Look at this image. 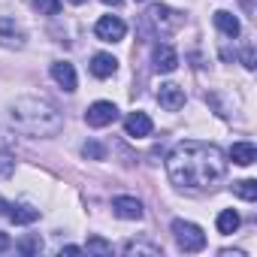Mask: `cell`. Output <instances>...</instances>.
<instances>
[{"label": "cell", "instance_id": "obj_1", "mask_svg": "<svg viewBox=\"0 0 257 257\" xmlns=\"http://www.w3.org/2000/svg\"><path fill=\"white\" fill-rule=\"evenodd\" d=\"M167 173H170V182L182 191H209L224 179L227 161L218 146L200 143V140H185L170 152Z\"/></svg>", "mask_w": 257, "mask_h": 257}, {"label": "cell", "instance_id": "obj_2", "mask_svg": "<svg viewBox=\"0 0 257 257\" xmlns=\"http://www.w3.org/2000/svg\"><path fill=\"white\" fill-rule=\"evenodd\" d=\"M10 118H13V124L19 127V131L28 134V137H55V134H61V127H64V115L49 100H40V97L16 100L13 109H10Z\"/></svg>", "mask_w": 257, "mask_h": 257}, {"label": "cell", "instance_id": "obj_3", "mask_svg": "<svg viewBox=\"0 0 257 257\" xmlns=\"http://www.w3.org/2000/svg\"><path fill=\"white\" fill-rule=\"evenodd\" d=\"M179 25H182V13H176V10H170V7H164V4H152V7L146 10V16H143V31H146V34H155V37L170 34V31H176Z\"/></svg>", "mask_w": 257, "mask_h": 257}, {"label": "cell", "instance_id": "obj_4", "mask_svg": "<svg viewBox=\"0 0 257 257\" xmlns=\"http://www.w3.org/2000/svg\"><path fill=\"white\" fill-rule=\"evenodd\" d=\"M173 236H176V245H179L182 251H188V254L206 248V233H203L197 224H191V221L176 218V221H173Z\"/></svg>", "mask_w": 257, "mask_h": 257}, {"label": "cell", "instance_id": "obj_5", "mask_svg": "<svg viewBox=\"0 0 257 257\" xmlns=\"http://www.w3.org/2000/svg\"><path fill=\"white\" fill-rule=\"evenodd\" d=\"M94 34H97V40H103V43H118V40H124L127 25H124L118 16H103V19L94 25Z\"/></svg>", "mask_w": 257, "mask_h": 257}, {"label": "cell", "instance_id": "obj_6", "mask_svg": "<svg viewBox=\"0 0 257 257\" xmlns=\"http://www.w3.org/2000/svg\"><path fill=\"white\" fill-rule=\"evenodd\" d=\"M115 118H118V109H115V103H109V100H97V103H91L88 112H85L88 127H106V124H112Z\"/></svg>", "mask_w": 257, "mask_h": 257}, {"label": "cell", "instance_id": "obj_7", "mask_svg": "<svg viewBox=\"0 0 257 257\" xmlns=\"http://www.w3.org/2000/svg\"><path fill=\"white\" fill-rule=\"evenodd\" d=\"M158 103L167 109V112H179L185 106V88L176 85V82H164L158 88Z\"/></svg>", "mask_w": 257, "mask_h": 257}, {"label": "cell", "instance_id": "obj_8", "mask_svg": "<svg viewBox=\"0 0 257 257\" xmlns=\"http://www.w3.org/2000/svg\"><path fill=\"white\" fill-rule=\"evenodd\" d=\"M0 46L4 49H22L25 46V31L7 16H0Z\"/></svg>", "mask_w": 257, "mask_h": 257}, {"label": "cell", "instance_id": "obj_9", "mask_svg": "<svg viewBox=\"0 0 257 257\" xmlns=\"http://www.w3.org/2000/svg\"><path fill=\"white\" fill-rule=\"evenodd\" d=\"M152 61H155V70H158V73H173V70L179 67V55H176V49L167 46V43H158V46H155Z\"/></svg>", "mask_w": 257, "mask_h": 257}, {"label": "cell", "instance_id": "obj_10", "mask_svg": "<svg viewBox=\"0 0 257 257\" xmlns=\"http://www.w3.org/2000/svg\"><path fill=\"white\" fill-rule=\"evenodd\" d=\"M112 212L124 221H140L143 218V203L137 197H115L112 200Z\"/></svg>", "mask_w": 257, "mask_h": 257}, {"label": "cell", "instance_id": "obj_11", "mask_svg": "<svg viewBox=\"0 0 257 257\" xmlns=\"http://www.w3.org/2000/svg\"><path fill=\"white\" fill-rule=\"evenodd\" d=\"M124 131H127V137H149L152 131H155V124H152V118L146 115V112H131L124 118Z\"/></svg>", "mask_w": 257, "mask_h": 257}, {"label": "cell", "instance_id": "obj_12", "mask_svg": "<svg viewBox=\"0 0 257 257\" xmlns=\"http://www.w3.org/2000/svg\"><path fill=\"white\" fill-rule=\"evenodd\" d=\"M52 79H55L64 91H76V70H73V64L55 61V64H52Z\"/></svg>", "mask_w": 257, "mask_h": 257}, {"label": "cell", "instance_id": "obj_13", "mask_svg": "<svg viewBox=\"0 0 257 257\" xmlns=\"http://www.w3.org/2000/svg\"><path fill=\"white\" fill-rule=\"evenodd\" d=\"M115 70H118V61H115L112 55H106V52H97V55L91 58V73H94L97 79H109Z\"/></svg>", "mask_w": 257, "mask_h": 257}, {"label": "cell", "instance_id": "obj_14", "mask_svg": "<svg viewBox=\"0 0 257 257\" xmlns=\"http://www.w3.org/2000/svg\"><path fill=\"white\" fill-rule=\"evenodd\" d=\"M230 161L239 164V167H251V164L257 161V149H254L251 143H233V149H230Z\"/></svg>", "mask_w": 257, "mask_h": 257}, {"label": "cell", "instance_id": "obj_15", "mask_svg": "<svg viewBox=\"0 0 257 257\" xmlns=\"http://www.w3.org/2000/svg\"><path fill=\"white\" fill-rule=\"evenodd\" d=\"M215 28L224 34V37H239V19L233 16V13H227V10H218L215 13Z\"/></svg>", "mask_w": 257, "mask_h": 257}, {"label": "cell", "instance_id": "obj_16", "mask_svg": "<svg viewBox=\"0 0 257 257\" xmlns=\"http://www.w3.org/2000/svg\"><path fill=\"white\" fill-rule=\"evenodd\" d=\"M7 215H10L13 224H34L40 218V209H34V206H10Z\"/></svg>", "mask_w": 257, "mask_h": 257}, {"label": "cell", "instance_id": "obj_17", "mask_svg": "<svg viewBox=\"0 0 257 257\" xmlns=\"http://www.w3.org/2000/svg\"><path fill=\"white\" fill-rule=\"evenodd\" d=\"M236 230H239V215H236L233 209H224V212L218 215V233L230 236V233H236Z\"/></svg>", "mask_w": 257, "mask_h": 257}, {"label": "cell", "instance_id": "obj_18", "mask_svg": "<svg viewBox=\"0 0 257 257\" xmlns=\"http://www.w3.org/2000/svg\"><path fill=\"white\" fill-rule=\"evenodd\" d=\"M233 194H236V197H242V200H248V203H254V200H257V182H254V179L233 182Z\"/></svg>", "mask_w": 257, "mask_h": 257}, {"label": "cell", "instance_id": "obj_19", "mask_svg": "<svg viewBox=\"0 0 257 257\" xmlns=\"http://www.w3.org/2000/svg\"><path fill=\"white\" fill-rule=\"evenodd\" d=\"M124 254H152V257H158L161 248L158 245H146V242H127L124 245Z\"/></svg>", "mask_w": 257, "mask_h": 257}, {"label": "cell", "instance_id": "obj_20", "mask_svg": "<svg viewBox=\"0 0 257 257\" xmlns=\"http://www.w3.org/2000/svg\"><path fill=\"white\" fill-rule=\"evenodd\" d=\"M34 10L40 16H58L61 13V0H34Z\"/></svg>", "mask_w": 257, "mask_h": 257}, {"label": "cell", "instance_id": "obj_21", "mask_svg": "<svg viewBox=\"0 0 257 257\" xmlns=\"http://www.w3.org/2000/svg\"><path fill=\"white\" fill-rule=\"evenodd\" d=\"M19 251H22V254H40V251H43V239H40V236H25V239L19 242Z\"/></svg>", "mask_w": 257, "mask_h": 257}, {"label": "cell", "instance_id": "obj_22", "mask_svg": "<svg viewBox=\"0 0 257 257\" xmlns=\"http://www.w3.org/2000/svg\"><path fill=\"white\" fill-rule=\"evenodd\" d=\"M13 173H16V158L10 152H0V182L10 179Z\"/></svg>", "mask_w": 257, "mask_h": 257}, {"label": "cell", "instance_id": "obj_23", "mask_svg": "<svg viewBox=\"0 0 257 257\" xmlns=\"http://www.w3.org/2000/svg\"><path fill=\"white\" fill-rule=\"evenodd\" d=\"M82 251H94V254H112V245H109L106 239H100V236H91V239H88V245H85Z\"/></svg>", "mask_w": 257, "mask_h": 257}, {"label": "cell", "instance_id": "obj_24", "mask_svg": "<svg viewBox=\"0 0 257 257\" xmlns=\"http://www.w3.org/2000/svg\"><path fill=\"white\" fill-rule=\"evenodd\" d=\"M82 155L91 158V161H103V158H106V149L97 146V143H85V146H82Z\"/></svg>", "mask_w": 257, "mask_h": 257}, {"label": "cell", "instance_id": "obj_25", "mask_svg": "<svg viewBox=\"0 0 257 257\" xmlns=\"http://www.w3.org/2000/svg\"><path fill=\"white\" fill-rule=\"evenodd\" d=\"M242 64H245V70H254V49L251 46L242 52Z\"/></svg>", "mask_w": 257, "mask_h": 257}, {"label": "cell", "instance_id": "obj_26", "mask_svg": "<svg viewBox=\"0 0 257 257\" xmlns=\"http://www.w3.org/2000/svg\"><path fill=\"white\" fill-rule=\"evenodd\" d=\"M61 254H82V248H79V245H64Z\"/></svg>", "mask_w": 257, "mask_h": 257}, {"label": "cell", "instance_id": "obj_27", "mask_svg": "<svg viewBox=\"0 0 257 257\" xmlns=\"http://www.w3.org/2000/svg\"><path fill=\"white\" fill-rule=\"evenodd\" d=\"M10 245H13L10 236H7V233H0V251H10Z\"/></svg>", "mask_w": 257, "mask_h": 257}, {"label": "cell", "instance_id": "obj_28", "mask_svg": "<svg viewBox=\"0 0 257 257\" xmlns=\"http://www.w3.org/2000/svg\"><path fill=\"white\" fill-rule=\"evenodd\" d=\"M221 257H245V251H221Z\"/></svg>", "mask_w": 257, "mask_h": 257}, {"label": "cell", "instance_id": "obj_29", "mask_svg": "<svg viewBox=\"0 0 257 257\" xmlns=\"http://www.w3.org/2000/svg\"><path fill=\"white\" fill-rule=\"evenodd\" d=\"M242 10L245 13H254V0H242Z\"/></svg>", "mask_w": 257, "mask_h": 257}, {"label": "cell", "instance_id": "obj_30", "mask_svg": "<svg viewBox=\"0 0 257 257\" xmlns=\"http://www.w3.org/2000/svg\"><path fill=\"white\" fill-rule=\"evenodd\" d=\"M7 209H10V203H7L4 197H0V212H4V215H7Z\"/></svg>", "mask_w": 257, "mask_h": 257}, {"label": "cell", "instance_id": "obj_31", "mask_svg": "<svg viewBox=\"0 0 257 257\" xmlns=\"http://www.w3.org/2000/svg\"><path fill=\"white\" fill-rule=\"evenodd\" d=\"M103 4H106V7H115V4H121V0H103Z\"/></svg>", "mask_w": 257, "mask_h": 257}, {"label": "cell", "instance_id": "obj_32", "mask_svg": "<svg viewBox=\"0 0 257 257\" xmlns=\"http://www.w3.org/2000/svg\"><path fill=\"white\" fill-rule=\"evenodd\" d=\"M70 4H76V7H79V4H85V0H70Z\"/></svg>", "mask_w": 257, "mask_h": 257}, {"label": "cell", "instance_id": "obj_33", "mask_svg": "<svg viewBox=\"0 0 257 257\" xmlns=\"http://www.w3.org/2000/svg\"><path fill=\"white\" fill-rule=\"evenodd\" d=\"M137 4H143V0H137Z\"/></svg>", "mask_w": 257, "mask_h": 257}]
</instances>
